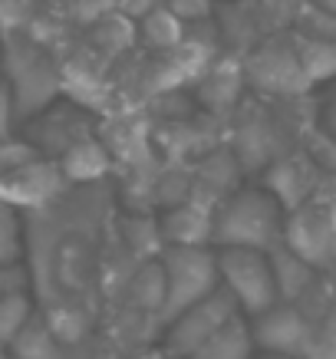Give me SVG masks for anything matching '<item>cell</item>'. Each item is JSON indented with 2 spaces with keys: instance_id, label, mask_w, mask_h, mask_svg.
<instances>
[{
  "instance_id": "cell-38",
  "label": "cell",
  "mask_w": 336,
  "mask_h": 359,
  "mask_svg": "<svg viewBox=\"0 0 336 359\" xmlns=\"http://www.w3.org/2000/svg\"><path fill=\"white\" fill-rule=\"evenodd\" d=\"M0 76H4V40H0Z\"/></svg>"
},
{
  "instance_id": "cell-37",
  "label": "cell",
  "mask_w": 336,
  "mask_h": 359,
  "mask_svg": "<svg viewBox=\"0 0 336 359\" xmlns=\"http://www.w3.org/2000/svg\"><path fill=\"white\" fill-rule=\"evenodd\" d=\"M0 359H13V353H11V346H0Z\"/></svg>"
},
{
  "instance_id": "cell-8",
  "label": "cell",
  "mask_w": 336,
  "mask_h": 359,
  "mask_svg": "<svg viewBox=\"0 0 336 359\" xmlns=\"http://www.w3.org/2000/svg\"><path fill=\"white\" fill-rule=\"evenodd\" d=\"M66 195H69V185L53 158H36L20 172L0 178V201L20 215L23 211H30V215L46 211Z\"/></svg>"
},
{
  "instance_id": "cell-36",
  "label": "cell",
  "mask_w": 336,
  "mask_h": 359,
  "mask_svg": "<svg viewBox=\"0 0 336 359\" xmlns=\"http://www.w3.org/2000/svg\"><path fill=\"white\" fill-rule=\"evenodd\" d=\"M139 359H168L165 353H145V356H139Z\"/></svg>"
},
{
  "instance_id": "cell-7",
  "label": "cell",
  "mask_w": 336,
  "mask_h": 359,
  "mask_svg": "<svg viewBox=\"0 0 336 359\" xmlns=\"http://www.w3.org/2000/svg\"><path fill=\"white\" fill-rule=\"evenodd\" d=\"M283 248L320 273L336 271V211L316 201L297 208L283 224Z\"/></svg>"
},
{
  "instance_id": "cell-22",
  "label": "cell",
  "mask_w": 336,
  "mask_h": 359,
  "mask_svg": "<svg viewBox=\"0 0 336 359\" xmlns=\"http://www.w3.org/2000/svg\"><path fill=\"white\" fill-rule=\"evenodd\" d=\"M13 359H69V346L56 337L46 316H33L30 323L23 327V333L11 343Z\"/></svg>"
},
{
  "instance_id": "cell-27",
  "label": "cell",
  "mask_w": 336,
  "mask_h": 359,
  "mask_svg": "<svg viewBox=\"0 0 336 359\" xmlns=\"http://www.w3.org/2000/svg\"><path fill=\"white\" fill-rule=\"evenodd\" d=\"M304 152L307 158L320 168V175L336 172V139L330 132H323L320 126H310L304 132Z\"/></svg>"
},
{
  "instance_id": "cell-5",
  "label": "cell",
  "mask_w": 336,
  "mask_h": 359,
  "mask_svg": "<svg viewBox=\"0 0 336 359\" xmlns=\"http://www.w3.org/2000/svg\"><path fill=\"white\" fill-rule=\"evenodd\" d=\"M244 76L250 89L271 99H300L314 89L300 69V60L293 50V33H274L260 46H254L244 60Z\"/></svg>"
},
{
  "instance_id": "cell-13",
  "label": "cell",
  "mask_w": 336,
  "mask_h": 359,
  "mask_svg": "<svg viewBox=\"0 0 336 359\" xmlns=\"http://www.w3.org/2000/svg\"><path fill=\"white\" fill-rule=\"evenodd\" d=\"M248 76H244V60L238 56H217L201 83L195 86V102L208 119H228L241 109Z\"/></svg>"
},
{
  "instance_id": "cell-33",
  "label": "cell",
  "mask_w": 336,
  "mask_h": 359,
  "mask_svg": "<svg viewBox=\"0 0 336 359\" xmlns=\"http://www.w3.org/2000/svg\"><path fill=\"white\" fill-rule=\"evenodd\" d=\"M314 201L316 205H323V208H330V211H336V172L320 175L316 191H314Z\"/></svg>"
},
{
  "instance_id": "cell-11",
  "label": "cell",
  "mask_w": 336,
  "mask_h": 359,
  "mask_svg": "<svg viewBox=\"0 0 336 359\" xmlns=\"http://www.w3.org/2000/svg\"><path fill=\"white\" fill-rule=\"evenodd\" d=\"M93 126L86 119V106H76V102H63V106H50L43 109L36 119L23 122V139H30L43 158H60V155L76 145L79 139L93 135Z\"/></svg>"
},
{
  "instance_id": "cell-26",
  "label": "cell",
  "mask_w": 336,
  "mask_h": 359,
  "mask_svg": "<svg viewBox=\"0 0 336 359\" xmlns=\"http://www.w3.org/2000/svg\"><path fill=\"white\" fill-rule=\"evenodd\" d=\"M293 23H297V30H293V33H300V36L336 43V17H333V13H326V11H320V7H316V4H310V0H307L304 7L297 11Z\"/></svg>"
},
{
  "instance_id": "cell-4",
  "label": "cell",
  "mask_w": 336,
  "mask_h": 359,
  "mask_svg": "<svg viewBox=\"0 0 336 359\" xmlns=\"http://www.w3.org/2000/svg\"><path fill=\"white\" fill-rule=\"evenodd\" d=\"M217 277H221V290L238 304L241 316L254 320L281 304L271 271V254L241 248L217 250Z\"/></svg>"
},
{
  "instance_id": "cell-28",
  "label": "cell",
  "mask_w": 336,
  "mask_h": 359,
  "mask_svg": "<svg viewBox=\"0 0 336 359\" xmlns=\"http://www.w3.org/2000/svg\"><path fill=\"white\" fill-rule=\"evenodd\" d=\"M36 158H43V155H40V149H36L30 139H23V135L4 139L0 142V178L11 172H20V168H27L30 162H36Z\"/></svg>"
},
{
  "instance_id": "cell-24",
  "label": "cell",
  "mask_w": 336,
  "mask_h": 359,
  "mask_svg": "<svg viewBox=\"0 0 336 359\" xmlns=\"http://www.w3.org/2000/svg\"><path fill=\"white\" fill-rule=\"evenodd\" d=\"M23 254H27V224H23V215L0 201V271L20 267Z\"/></svg>"
},
{
  "instance_id": "cell-34",
  "label": "cell",
  "mask_w": 336,
  "mask_h": 359,
  "mask_svg": "<svg viewBox=\"0 0 336 359\" xmlns=\"http://www.w3.org/2000/svg\"><path fill=\"white\" fill-rule=\"evenodd\" d=\"M27 287V271L23 267H7V271H0V300L11 294V290H20Z\"/></svg>"
},
{
  "instance_id": "cell-40",
  "label": "cell",
  "mask_w": 336,
  "mask_h": 359,
  "mask_svg": "<svg viewBox=\"0 0 336 359\" xmlns=\"http://www.w3.org/2000/svg\"><path fill=\"white\" fill-rule=\"evenodd\" d=\"M215 4H231V0H215Z\"/></svg>"
},
{
  "instance_id": "cell-20",
  "label": "cell",
  "mask_w": 336,
  "mask_h": 359,
  "mask_svg": "<svg viewBox=\"0 0 336 359\" xmlns=\"http://www.w3.org/2000/svg\"><path fill=\"white\" fill-rule=\"evenodd\" d=\"M139 36L149 50H155V53H168V50H175V46L184 43L188 27H184L165 4H155L152 11H145L139 17Z\"/></svg>"
},
{
  "instance_id": "cell-29",
  "label": "cell",
  "mask_w": 336,
  "mask_h": 359,
  "mask_svg": "<svg viewBox=\"0 0 336 359\" xmlns=\"http://www.w3.org/2000/svg\"><path fill=\"white\" fill-rule=\"evenodd\" d=\"M162 4L184 27H201L215 20V0H162Z\"/></svg>"
},
{
  "instance_id": "cell-9",
  "label": "cell",
  "mask_w": 336,
  "mask_h": 359,
  "mask_svg": "<svg viewBox=\"0 0 336 359\" xmlns=\"http://www.w3.org/2000/svg\"><path fill=\"white\" fill-rule=\"evenodd\" d=\"M250 337H254V346H260L264 353L304 359L310 349V337H314V323L304 316L300 306L277 304L267 313L250 320Z\"/></svg>"
},
{
  "instance_id": "cell-32",
  "label": "cell",
  "mask_w": 336,
  "mask_h": 359,
  "mask_svg": "<svg viewBox=\"0 0 336 359\" xmlns=\"http://www.w3.org/2000/svg\"><path fill=\"white\" fill-rule=\"evenodd\" d=\"M316 126L336 139V83L326 86L323 99H320V106H316Z\"/></svg>"
},
{
  "instance_id": "cell-25",
  "label": "cell",
  "mask_w": 336,
  "mask_h": 359,
  "mask_svg": "<svg viewBox=\"0 0 336 359\" xmlns=\"http://www.w3.org/2000/svg\"><path fill=\"white\" fill-rule=\"evenodd\" d=\"M33 316H36V310H33V300L27 294V287L11 290V294L4 297L0 300V346H11Z\"/></svg>"
},
{
  "instance_id": "cell-21",
  "label": "cell",
  "mask_w": 336,
  "mask_h": 359,
  "mask_svg": "<svg viewBox=\"0 0 336 359\" xmlns=\"http://www.w3.org/2000/svg\"><path fill=\"white\" fill-rule=\"evenodd\" d=\"M254 349L257 346H254V337H250V323L238 313L234 320H228L224 327L217 330L191 359H254Z\"/></svg>"
},
{
  "instance_id": "cell-10",
  "label": "cell",
  "mask_w": 336,
  "mask_h": 359,
  "mask_svg": "<svg viewBox=\"0 0 336 359\" xmlns=\"http://www.w3.org/2000/svg\"><path fill=\"white\" fill-rule=\"evenodd\" d=\"M316 182H320V168L307 158L304 149H290L281 158H274L264 172H260V188L283 208V215H293L297 208L314 201Z\"/></svg>"
},
{
  "instance_id": "cell-1",
  "label": "cell",
  "mask_w": 336,
  "mask_h": 359,
  "mask_svg": "<svg viewBox=\"0 0 336 359\" xmlns=\"http://www.w3.org/2000/svg\"><path fill=\"white\" fill-rule=\"evenodd\" d=\"M283 224H287L283 208L260 185H244L217 205L211 248H241L271 254L283 244Z\"/></svg>"
},
{
  "instance_id": "cell-30",
  "label": "cell",
  "mask_w": 336,
  "mask_h": 359,
  "mask_svg": "<svg viewBox=\"0 0 336 359\" xmlns=\"http://www.w3.org/2000/svg\"><path fill=\"white\" fill-rule=\"evenodd\" d=\"M36 0H0V36H11V33H23L30 11Z\"/></svg>"
},
{
  "instance_id": "cell-16",
  "label": "cell",
  "mask_w": 336,
  "mask_h": 359,
  "mask_svg": "<svg viewBox=\"0 0 336 359\" xmlns=\"http://www.w3.org/2000/svg\"><path fill=\"white\" fill-rule=\"evenodd\" d=\"M60 172H63L66 185H76V188H93L99 185L109 172H112V158H109L106 145L99 142V135H86V139H79L76 145H69L60 158Z\"/></svg>"
},
{
  "instance_id": "cell-6",
  "label": "cell",
  "mask_w": 336,
  "mask_h": 359,
  "mask_svg": "<svg viewBox=\"0 0 336 359\" xmlns=\"http://www.w3.org/2000/svg\"><path fill=\"white\" fill-rule=\"evenodd\" d=\"M238 313H241L238 304L217 287L208 300L188 306L182 316H175L172 323L165 327V356L168 359H191L208 339L215 337L217 330L224 327L228 320H234Z\"/></svg>"
},
{
  "instance_id": "cell-23",
  "label": "cell",
  "mask_w": 336,
  "mask_h": 359,
  "mask_svg": "<svg viewBox=\"0 0 336 359\" xmlns=\"http://www.w3.org/2000/svg\"><path fill=\"white\" fill-rule=\"evenodd\" d=\"M293 50L300 60V69L310 86H333L336 83V43L326 40H310L293 33Z\"/></svg>"
},
{
  "instance_id": "cell-39",
  "label": "cell",
  "mask_w": 336,
  "mask_h": 359,
  "mask_svg": "<svg viewBox=\"0 0 336 359\" xmlns=\"http://www.w3.org/2000/svg\"><path fill=\"white\" fill-rule=\"evenodd\" d=\"M254 359H287V356H274V353H264V356H254Z\"/></svg>"
},
{
  "instance_id": "cell-15",
  "label": "cell",
  "mask_w": 336,
  "mask_h": 359,
  "mask_svg": "<svg viewBox=\"0 0 336 359\" xmlns=\"http://www.w3.org/2000/svg\"><path fill=\"white\" fill-rule=\"evenodd\" d=\"M215 211H217L215 201L191 195L184 205L159 215V231H162L165 248H211Z\"/></svg>"
},
{
  "instance_id": "cell-18",
  "label": "cell",
  "mask_w": 336,
  "mask_h": 359,
  "mask_svg": "<svg viewBox=\"0 0 336 359\" xmlns=\"http://www.w3.org/2000/svg\"><path fill=\"white\" fill-rule=\"evenodd\" d=\"M195 195V165H172L159 162L149 188V208H159V215L184 205Z\"/></svg>"
},
{
  "instance_id": "cell-12",
  "label": "cell",
  "mask_w": 336,
  "mask_h": 359,
  "mask_svg": "<svg viewBox=\"0 0 336 359\" xmlns=\"http://www.w3.org/2000/svg\"><path fill=\"white\" fill-rule=\"evenodd\" d=\"M99 142L106 145L112 165L119 162L129 172H149L159 165L152 145V122L135 119V116H109L96 129Z\"/></svg>"
},
{
  "instance_id": "cell-2",
  "label": "cell",
  "mask_w": 336,
  "mask_h": 359,
  "mask_svg": "<svg viewBox=\"0 0 336 359\" xmlns=\"http://www.w3.org/2000/svg\"><path fill=\"white\" fill-rule=\"evenodd\" d=\"M0 40H4V79L13 93L20 122H30L56 102L63 89V73L53 63V56L27 33H11Z\"/></svg>"
},
{
  "instance_id": "cell-17",
  "label": "cell",
  "mask_w": 336,
  "mask_h": 359,
  "mask_svg": "<svg viewBox=\"0 0 336 359\" xmlns=\"http://www.w3.org/2000/svg\"><path fill=\"white\" fill-rule=\"evenodd\" d=\"M271 271H274V283H277L281 304H300L314 290V283L320 280V271H314L310 264L300 261L283 244L277 250H271Z\"/></svg>"
},
{
  "instance_id": "cell-31",
  "label": "cell",
  "mask_w": 336,
  "mask_h": 359,
  "mask_svg": "<svg viewBox=\"0 0 336 359\" xmlns=\"http://www.w3.org/2000/svg\"><path fill=\"white\" fill-rule=\"evenodd\" d=\"M20 112H17V102H13V93L7 86V79L0 76V142L20 135Z\"/></svg>"
},
{
  "instance_id": "cell-14",
  "label": "cell",
  "mask_w": 336,
  "mask_h": 359,
  "mask_svg": "<svg viewBox=\"0 0 336 359\" xmlns=\"http://www.w3.org/2000/svg\"><path fill=\"white\" fill-rule=\"evenodd\" d=\"M152 145L162 162L172 165H195L215 149V129L211 119L201 122L191 119H172V122H152Z\"/></svg>"
},
{
  "instance_id": "cell-19",
  "label": "cell",
  "mask_w": 336,
  "mask_h": 359,
  "mask_svg": "<svg viewBox=\"0 0 336 359\" xmlns=\"http://www.w3.org/2000/svg\"><path fill=\"white\" fill-rule=\"evenodd\" d=\"M129 304L145 316H155L162 323L165 313V267L162 257L139 264L129 273Z\"/></svg>"
},
{
  "instance_id": "cell-35",
  "label": "cell",
  "mask_w": 336,
  "mask_h": 359,
  "mask_svg": "<svg viewBox=\"0 0 336 359\" xmlns=\"http://www.w3.org/2000/svg\"><path fill=\"white\" fill-rule=\"evenodd\" d=\"M310 4H316L320 11H326V13H333L336 17V0H310Z\"/></svg>"
},
{
  "instance_id": "cell-3",
  "label": "cell",
  "mask_w": 336,
  "mask_h": 359,
  "mask_svg": "<svg viewBox=\"0 0 336 359\" xmlns=\"http://www.w3.org/2000/svg\"><path fill=\"white\" fill-rule=\"evenodd\" d=\"M165 313L162 323L168 327L175 316L188 306L201 304L221 287L217 277V250L215 248H165Z\"/></svg>"
}]
</instances>
